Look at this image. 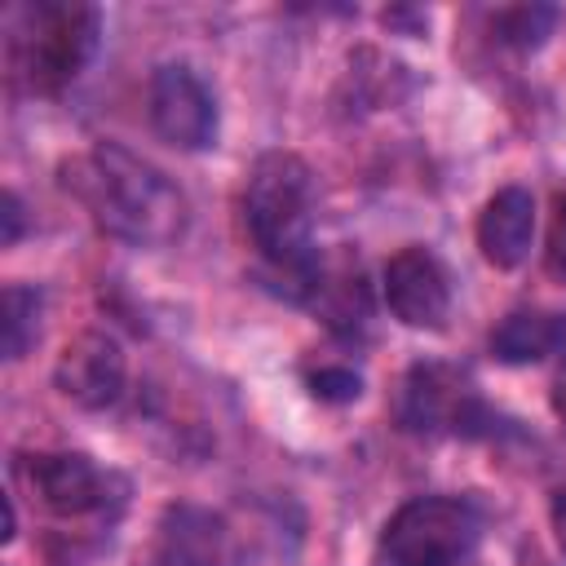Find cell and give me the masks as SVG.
Instances as JSON below:
<instances>
[{
	"label": "cell",
	"instance_id": "1",
	"mask_svg": "<svg viewBox=\"0 0 566 566\" xmlns=\"http://www.w3.org/2000/svg\"><path fill=\"white\" fill-rule=\"evenodd\" d=\"M62 186L106 234L133 248H168L186 234V195L124 146H93L88 155H75L62 164Z\"/></svg>",
	"mask_w": 566,
	"mask_h": 566
},
{
	"label": "cell",
	"instance_id": "2",
	"mask_svg": "<svg viewBox=\"0 0 566 566\" xmlns=\"http://www.w3.org/2000/svg\"><path fill=\"white\" fill-rule=\"evenodd\" d=\"M243 217L248 234L261 248V256L292 279V292L305 296L310 274L318 265L310 230H314V177L301 155L292 150H265L243 190Z\"/></svg>",
	"mask_w": 566,
	"mask_h": 566
},
{
	"label": "cell",
	"instance_id": "3",
	"mask_svg": "<svg viewBox=\"0 0 566 566\" xmlns=\"http://www.w3.org/2000/svg\"><path fill=\"white\" fill-rule=\"evenodd\" d=\"M102 13L75 0H35L13 13L9 57L31 93H62L93 57Z\"/></svg>",
	"mask_w": 566,
	"mask_h": 566
},
{
	"label": "cell",
	"instance_id": "4",
	"mask_svg": "<svg viewBox=\"0 0 566 566\" xmlns=\"http://www.w3.org/2000/svg\"><path fill=\"white\" fill-rule=\"evenodd\" d=\"M482 539V513L460 495H416L380 531L389 566H460Z\"/></svg>",
	"mask_w": 566,
	"mask_h": 566
},
{
	"label": "cell",
	"instance_id": "5",
	"mask_svg": "<svg viewBox=\"0 0 566 566\" xmlns=\"http://www.w3.org/2000/svg\"><path fill=\"white\" fill-rule=\"evenodd\" d=\"M482 402L473 385L438 363H420L407 371L402 394H398V420L402 429L416 433H473L482 420Z\"/></svg>",
	"mask_w": 566,
	"mask_h": 566
},
{
	"label": "cell",
	"instance_id": "6",
	"mask_svg": "<svg viewBox=\"0 0 566 566\" xmlns=\"http://www.w3.org/2000/svg\"><path fill=\"white\" fill-rule=\"evenodd\" d=\"M150 124L177 150H208L217 142V102L190 66H159L150 80Z\"/></svg>",
	"mask_w": 566,
	"mask_h": 566
},
{
	"label": "cell",
	"instance_id": "7",
	"mask_svg": "<svg viewBox=\"0 0 566 566\" xmlns=\"http://www.w3.org/2000/svg\"><path fill=\"white\" fill-rule=\"evenodd\" d=\"M385 305L407 327H442L451 310V279L442 261L411 243L385 261Z\"/></svg>",
	"mask_w": 566,
	"mask_h": 566
},
{
	"label": "cell",
	"instance_id": "8",
	"mask_svg": "<svg viewBox=\"0 0 566 566\" xmlns=\"http://www.w3.org/2000/svg\"><path fill=\"white\" fill-rule=\"evenodd\" d=\"M53 385L75 407H88V411L111 407L124 394V349H119V340L106 336V332H80L57 354Z\"/></svg>",
	"mask_w": 566,
	"mask_h": 566
},
{
	"label": "cell",
	"instance_id": "9",
	"mask_svg": "<svg viewBox=\"0 0 566 566\" xmlns=\"http://www.w3.org/2000/svg\"><path fill=\"white\" fill-rule=\"evenodd\" d=\"M31 491L40 495L44 509L62 517H84L106 509L111 500V473H102L88 455L80 451H53V455H31L27 464Z\"/></svg>",
	"mask_w": 566,
	"mask_h": 566
},
{
	"label": "cell",
	"instance_id": "10",
	"mask_svg": "<svg viewBox=\"0 0 566 566\" xmlns=\"http://www.w3.org/2000/svg\"><path fill=\"white\" fill-rule=\"evenodd\" d=\"M535 239V199L522 186H504L486 199L478 217V248L495 270H513L526 261Z\"/></svg>",
	"mask_w": 566,
	"mask_h": 566
},
{
	"label": "cell",
	"instance_id": "11",
	"mask_svg": "<svg viewBox=\"0 0 566 566\" xmlns=\"http://www.w3.org/2000/svg\"><path fill=\"white\" fill-rule=\"evenodd\" d=\"M155 566H230V539L203 509H168L155 539Z\"/></svg>",
	"mask_w": 566,
	"mask_h": 566
},
{
	"label": "cell",
	"instance_id": "12",
	"mask_svg": "<svg viewBox=\"0 0 566 566\" xmlns=\"http://www.w3.org/2000/svg\"><path fill=\"white\" fill-rule=\"evenodd\" d=\"M566 349V318L548 310H513L495 332H491V354L509 367L522 363H544Z\"/></svg>",
	"mask_w": 566,
	"mask_h": 566
},
{
	"label": "cell",
	"instance_id": "13",
	"mask_svg": "<svg viewBox=\"0 0 566 566\" xmlns=\"http://www.w3.org/2000/svg\"><path fill=\"white\" fill-rule=\"evenodd\" d=\"M40 336V292L27 283L4 287V358H22Z\"/></svg>",
	"mask_w": 566,
	"mask_h": 566
},
{
	"label": "cell",
	"instance_id": "14",
	"mask_svg": "<svg viewBox=\"0 0 566 566\" xmlns=\"http://www.w3.org/2000/svg\"><path fill=\"white\" fill-rule=\"evenodd\" d=\"M553 22H557L553 4H517V9H500L495 13L500 40L513 44V49H539L544 35L553 31Z\"/></svg>",
	"mask_w": 566,
	"mask_h": 566
},
{
	"label": "cell",
	"instance_id": "15",
	"mask_svg": "<svg viewBox=\"0 0 566 566\" xmlns=\"http://www.w3.org/2000/svg\"><path fill=\"white\" fill-rule=\"evenodd\" d=\"M310 385H314V394L327 398V402H349V398H358V389H363L358 371H349V367H323V371L310 376Z\"/></svg>",
	"mask_w": 566,
	"mask_h": 566
},
{
	"label": "cell",
	"instance_id": "16",
	"mask_svg": "<svg viewBox=\"0 0 566 566\" xmlns=\"http://www.w3.org/2000/svg\"><path fill=\"white\" fill-rule=\"evenodd\" d=\"M548 270L566 283V199L557 203V217H553V230H548Z\"/></svg>",
	"mask_w": 566,
	"mask_h": 566
},
{
	"label": "cell",
	"instance_id": "17",
	"mask_svg": "<svg viewBox=\"0 0 566 566\" xmlns=\"http://www.w3.org/2000/svg\"><path fill=\"white\" fill-rule=\"evenodd\" d=\"M18 230H22V203L18 195H4V248L18 243Z\"/></svg>",
	"mask_w": 566,
	"mask_h": 566
},
{
	"label": "cell",
	"instance_id": "18",
	"mask_svg": "<svg viewBox=\"0 0 566 566\" xmlns=\"http://www.w3.org/2000/svg\"><path fill=\"white\" fill-rule=\"evenodd\" d=\"M553 535H557V548L566 553V491L553 495Z\"/></svg>",
	"mask_w": 566,
	"mask_h": 566
},
{
	"label": "cell",
	"instance_id": "19",
	"mask_svg": "<svg viewBox=\"0 0 566 566\" xmlns=\"http://www.w3.org/2000/svg\"><path fill=\"white\" fill-rule=\"evenodd\" d=\"M553 407H557V416L566 420V376H562V380L553 385Z\"/></svg>",
	"mask_w": 566,
	"mask_h": 566
}]
</instances>
